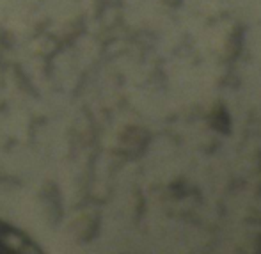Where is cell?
<instances>
[{
	"mask_svg": "<svg viewBox=\"0 0 261 254\" xmlns=\"http://www.w3.org/2000/svg\"><path fill=\"white\" fill-rule=\"evenodd\" d=\"M36 252V245L23 233L0 222V254Z\"/></svg>",
	"mask_w": 261,
	"mask_h": 254,
	"instance_id": "1",
	"label": "cell"
}]
</instances>
